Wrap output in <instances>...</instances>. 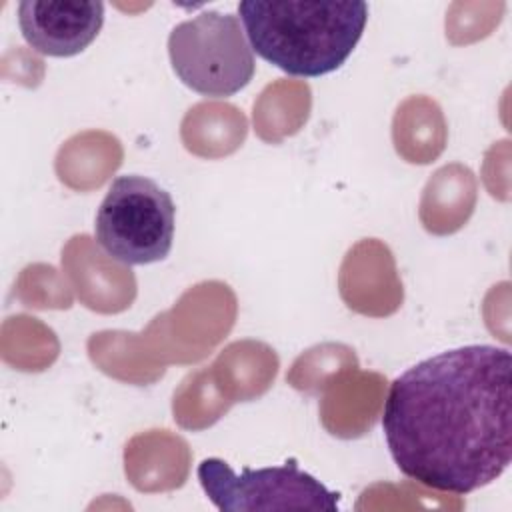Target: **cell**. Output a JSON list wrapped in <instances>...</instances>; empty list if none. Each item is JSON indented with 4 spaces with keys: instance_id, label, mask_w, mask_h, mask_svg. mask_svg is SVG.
<instances>
[{
    "instance_id": "6da1fadb",
    "label": "cell",
    "mask_w": 512,
    "mask_h": 512,
    "mask_svg": "<svg viewBox=\"0 0 512 512\" xmlns=\"http://www.w3.org/2000/svg\"><path fill=\"white\" fill-rule=\"evenodd\" d=\"M382 430L398 470L428 488L470 494L512 460V356L494 344L434 354L392 380Z\"/></svg>"
},
{
    "instance_id": "7a4b0ae2",
    "label": "cell",
    "mask_w": 512,
    "mask_h": 512,
    "mask_svg": "<svg viewBox=\"0 0 512 512\" xmlns=\"http://www.w3.org/2000/svg\"><path fill=\"white\" fill-rule=\"evenodd\" d=\"M238 14L252 52L290 76L318 78L348 60L368 22V4L244 0Z\"/></svg>"
},
{
    "instance_id": "3957f363",
    "label": "cell",
    "mask_w": 512,
    "mask_h": 512,
    "mask_svg": "<svg viewBox=\"0 0 512 512\" xmlns=\"http://www.w3.org/2000/svg\"><path fill=\"white\" fill-rule=\"evenodd\" d=\"M176 206L160 184L140 174L112 180L96 212L94 236L114 260L142 266L164 260L172 250Z\"/></svg>"
},
{
    "instance_id": "277c9868",
    "label": "cell",
    "mask_w": 512,
    "mask_h": 512,
    "mask_svg": "<svg viewBox=\"0 0 512 512\" xmlns=\"http://www.w3.org/2000/svg\"><path fill=\"white\" fill-rule=\"evenodd\" d=\"M168 56L182 84L210 98L240 92L256 70L254 52L238 16L216 10L174 26L168 36Z\"/></svg>"
},
{
    "instance_id": "5b68a950",
    "label": "cell",
    "mask_w": 512,
    "mask_h": 512,
    "mask_svg": "<svg viewBox=\"0 0 512 512\" xmlns=\"http://www.w3.org/2000/svg\"><path fill=\"white\" fill-rule=\"evenodd\" d=\"M198 480L208 500L224 512L252 510H328L336 512L340 494L328 490L296 460L280 466L244 468L236 474L222 458H204Z\"/></svg>"
},
{
    "instance_id": "8992f818",
    "label": "cell",
    "mask_w": 512,
    "mask_h": 512,
    "mask_svg": "<svg viewBox=\"0 0 512 512\" xmlns=\"http://www.w3.org/2000/svg\"><path fill=\"white\" fill-rule=\"evenodd\" d=\"M104 24L98 0H24L18 4V26L26 44L54 58L86 50Z\"/></svg>"
}]
</instances>
